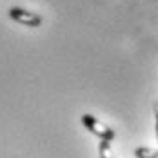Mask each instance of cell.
<instances>
[{"label":"cell","instance_id":"1","mask_svg":"<svg viewBox=\"0 0 158 158\" xmlns=\"http://www.w3.org/2000/svg\"><path fill=\"white\" fill-rule=\"evenodd\" d=\"M82 124L85 126V129H89V133H93V135L98 136L100 140L113 142V138H114V129H111L109 126H106V124H102L100 120H96L93 114H82Z\"/></svg>","mask_w":158,"mask_h":158},{"label":"cell","instance_id":"2","mask_svg":"<svg viewBox=\"0 0 158 158\" xmlns=\"http://www.w3.org/2000/svg\"><path fill=\"white\" fill-rule=\"evenodd\" d=\"M9 16L18 22V24H24L27 27H38L42 24V16L36 15V13H31V11H26L22 7H11L9 9Z\"/></svg>","mask_w":158,"mask_h":158},{"label":"cell","instance_id":"3","mask_svg":"<svg viewBox=\"0 0 158 158\" xmlns=\"http://www.w3.org/2000/svg\"><path fill=\"white\" fill-rule=\"evenodd\" d=\"M135 156L136 158H158V151L151 147H136L135 149Z\"/></svg>","mask_w":158,"mask_h":158},{"label":"cell","instance_id":"4","mask_svg":"<svg viewBox=\"0 0 158 158\" xmlns=\"http://www.w3.org/2000/svg\"><path fill=\"white\" fill-rule=\"evenodd\" d=\"M98 156L100 158H113V153H111V142L100 140V145H98Z\"/></svg>","mask_w":158,"mask_h":158},{"label":"cell","instance_id":"5","mask_svg":"<svg viewBox=\"0 0 158 158\" xmlns=\"http://www.w3.org/2000/svg\"><path fill=\"white\" fill-rule=\"evenodd\" d=\"M155 118H156V138H158V102L155 104Z\"/></svg>","mask_w":158,"mask_h":158}]
</instances>
